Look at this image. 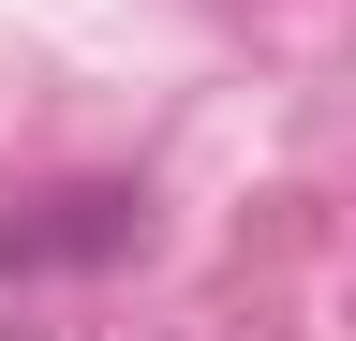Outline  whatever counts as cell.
I'll return each mask as SVG.
<instances>
[]
</instances>
